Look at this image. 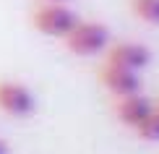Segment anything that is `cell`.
I'll list each match as a JSON object with an SVG mask.
<instances>
[{
	"instance_id": "10",
	"label": "cell",
	"mask_w": 159,
	"mask_h": 154,
	"mask_svg": "<svg viewBox=\"0 0 159 154\" xmlns=\"http://www.w3.org/2000/svg\"><path fill=\"white\" fill-rule=\"evenodd\" d=\"M42 3H68V0H42Z\"/></svg>"
},
{
	"instance_id": "7",
	"label": "cell",
	"mask_w": 159,
	"mask_h": 154,
	"mask_svg": "<svg viewBox=\"0 0 159 154\" xmlns=\"http://www.w3.org/2000/svg\"><path fill=\"white\" fill-rule=\"evenodd\" d=\"M130 11L138 21L159 26V0H130Z\"/></svg>"
},
{
	"instance_id": "8",
	"label": "cell",
	"mask_w": 159,
	"mask_h": 154,
	"mask_svg": "<svg viewBox=\"0 0 159 154\" xmlns=\"http://www.w3.org/2000/svg\"><path fill=\"white\" fill-rule=\"evenodd\" d=\"M133 131H136L138 138H143V141H159V110H157V107L136 125Z\"/></svg>"
},
{
	"instance_id": "5",
	"label": "cell",
	"mask_w": 159,
	"mask_h": 154,
	"mask_svg": "<svg viewBox=\"0 0 159 154\" xmlns=\"http://www.w3.org/2000/svg\"><path fill=\"white\" fill-rule=\"evenodd\" d=\"M104 50H107L104 52L107 55L104 63L120 65V68H128V71H138V73L146 68L151 60V50L141 42H115V44H107Z\"/></svg>"
},
{
	"instance_id": "3",
	"label": "cell",
	"mask_w": 159,
	"mask_h": 154,
	"mask_svg": "<svg viewBox=\"0 0 159 154\" xmlns=\"http://www.w3.org/2000/svg\"><path fill=\"white\" fill-rule=\"evenodd\" d=\"M0 110L13 118H29L37 110V97L26 84L3 78L0 81Z\"/></svg>"
},
{
	"instance_id": "11",
	"label": "cell",
	"mask_w": 159,
	"mask_h": 154,
	"mask_svg": "<svg viewBox=\"0 0 159 154\" xmlns=\"http://www.w3.org/2000/svg\"><path fill=\"white\" fill-rule=\"evenodd\" d=\"M154 107H157V110H159V102H157V105H154Z\"/></svg>"
},
{
	"instance_id": "9",
	"label": "cell",
	"mask_w": 159,
	"mask_h": 154,
	"mask_svg": "<svg viewBox=\"0 0 159 154\" xmlns=\"http://www.w3.org/2000/svg\"><path fill=\"white\" fill-rule=\"evenodd\" d=\"M8 152H11V146H8V144H5V141H3V138H0V154H8Z\"/></svg>"
},
{
	"instance_id": "4",
	"label": "cell",
	"mask_w": 159,
	"mask_h": 154,
	"mask_svg": "<svg viewBox=\"0 0 159 154\" xmlns=\"http://www.w3.org/2000/svg\"><path fill=\"white\" fill-rule=\"evenodd\" d=\"M97 76L102 81V86L115 99L128 97V94H138L141 86H143L138 71H128V68H120V65H112V63H102L99 71H97Z\"/></svg>"
},
{
	"instance_id": "1",
	"label": "cell",
	"mask_w": 159,
	"mask_h": 154,
	"mask_svg": "<svg viewBox=\"0 0 159 154\" xmlns=\"http://www.w3.org/2000/svg\"><path fill=\"white\" fill-rule=\"evenodd\" d=\"M63 42L73 55L89 58L104 52V47L110 44V29L102 21H76L73 29L63 37Z\"/></svg>"
},
{
	"instance_id": "6",
	"label": "cell",
	"mask_w": 159,
	"mask_h": 154,
	"mask_svg": "<svg viewBox=\"0 0 159 154\" xmlns=\"http://www.w3.org/2000/svg\"><path fill=\"white\" fill-rule=\"evenodd\" d=\"M151 110H154V102L146 99L141 91L115 99V115H117V120H120L123 125H128V128H136Z\"/></svg>"
},
{
	"instance_id": "2",
	"label": "cell",
	"mask_w": 159,
	"mask_h": 154,
	"mask_svg": "<svg viewBox=\"0 0 159 154\" xmlns=\"http://www.w3.org/2000/svg\"><path fill=\"white\" fill-rule=\"evenodd\" d=\"M76 21L78 16L65 3H39L31 13V24L37 26V31H42L44 37H57V39L68 34Z\"/></svg>"
}]
</instances>
